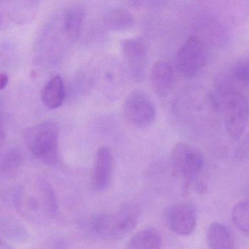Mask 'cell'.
Instances as JSON below:
<instances>
[{
    "label": "cell",
    "mask_w": 249,
    "mask_h": 249,
    "mask_svg": "<svg viewBox=\"0 0 249 249\" xmlns=\"http://www.w3.org/2000/svg\"><path fill=\"white\" fill-rule=\"evenodd\" d=\"M16 206L22 214L36 222L55 217L57 203L51 185L47 181H32L25 184L16 194Z\"/></svg>",
    "instance_id": "1"
},
{
    "label": "cell",
    "mask_w": 249,
    "mask_h": 249,
    "mask_svg": "<svg viewBox=\"0 0 249 249\" xmlns=\"http://www.w3.org/2000/svg\"><path fill=\"white\" fill-rule=\"evenodd\" d=\"M139 207L127 203L115 213H104L94 216L91 228L96 235L105 241H118L128 235L139 222Z\"/></svg>",
    "instance_id": "2"
},
{
    "label": "cell",
    "mask_w": 249,
    "mask_h": 249,
    "mask_svg": "<svg viewBox=\"0 0 249 249\" xmlns=\"http://www.w3.org/2000/svg\"><path fill=\"white\" fill-rule=\"evenodd\" d=\"M25 143L34 156L42 163L53 165L58 158L59 129L53 121H44L26 129Z\"/></svg>",
    "instance_id": "3"
},
{
    "label": "cell",
    "mask_w": 249,
    "mask_h": 249,
    "mask_svg": "<svg viewBox=\"0 0 249 249\" xmlns=\"http://www.w3.org/2000/svg\"><path fill=\"white\" fill-rule=\"evenodd\" d=\"M225 128L232 140H238L248 127L249 102L239 91H231L223 102Z\"/></svg>",
    "instance_id": "4"
},
{
    "label": "cell",
    "mask_w": 249,
    "mask_h": 249,
    "mask_svg": "<svg viewBox=\"0 0 249 249\" xmlns=\"http://www.w3.org/2000/svg\"><path fill=\"white\" fill-rule=\"evenodd\" d=\"M171 164L178 176L191 178L201 172L205 165V156L197 146L179 142L173 149Z\"/></svg>",
    "instance_id": "5"
},
{
    "label": "cell",
    "mask_w": 249,
    "mask_h": 249,
    "mask_svg": "<svg viewBox=\"0 0 249 249\" xmlns=\"http://www.w3.org/2000/svg\"><path fill=\"white\" fill-rule=\"evenodd\" d=\"M124 112L129 123L142 129L152 125L157 115L152 99L144 92L139 90L127 95L124 104Z\"/></svg>",
    "instance_id": "6"
},
{
    "label": "cell",
    "mask_w": 249,
    "mask_h": 249,
    "mask_svg": "<svg viewBox=\"0 0 249 249\" xmlns=\"http://www.w3.org/2000/svg\"><path fill=\"white\" fill-rule=\"evenodd\" d=\"M206 61V48L203 42L195 36L187 38L176 57L177 70L186 77H193L198 74Z\"/></svg>",
    "instance_id": "7"
},
{
    "label": "cell",
    "mask_w": 249,
    "mask_h": 249,
    "mask_svg": "<svg viewBox=\"0 0 249 249\" xmlns=\"http://www.w3.org/2000/svg\"><path fill=\"white\" fill-rule=\"evenodd\" d=\"M165 220L170 229L182 236L191 235L197 225V211L190 203H175L165 212Z\"/></svg>",
    "instance_id": "8"
},
{
    "label": "cell",
    "mask_w": 249,
    "mask_h": 249,
    "mask_svg": "<svg viewBox=\"0 0 249 249\" xmlns=\"http://www.w3.org/2000/svg\"><path fill=\"white\" fill-rule=\"evenodd\" d=\"M123 54L132 78L142 81L147 65V48L143 39L139 38H127L123 40Z\"/></svg>",
    "instance_id": "9"
},
{
    "label": "cell",
    "mask_w": 249,
    "mask_h": 249,
    "mask_svg": "<svg viewBox=\"0 0 249 249\" xmlns=\"http://www.w3.org/2000/svg\"><path fill=\"white\" fill-rule=\"evenodd\" d=\"M113 171V155L108 147H101L98 150L95 159L92 186L97 191H105L109 188L112 182Z\"/></svg>",
    "instance_id": "10"
},
{
    "label": "cell",
    "mask_w": 249,
    "mask_h": 249,
    "mask_svg": "<svg viewBox=\"0 0 249 249\" xmlns=\"http://www.w3.org/2000/svg\"><path fill=\"white\" fill-rule=\"evenodd\" d=\"M174 70L171 63L159 60L152 66L150 81L152 89L158 96L166 97L171 94L174 85Z\"/></svg>",
    "instance_id": "11"
},
{
    "label": "cell",
    "mask_w": 249,
    "mask_h": 249,
    "mask_svg": "<svg viewBox=\"0 0 249 249\" xmlns=\"http://www.w3.org/2000/svg\"><path fill=\"white\" fill-rule=\"evenodd\" d=\"M4 15L7 19L18 24H26L35 17L38 1H1Z\"/></svg>",
    "instance_id": "12"
},
{
    "label": "cell",
    "mask_w": 249,
    "mask_h": 249,
    "mask_svg": "<svg viewBox=\"0 0 249 249\" xmlns=\"http://www.w3.org/2000/svg\"><path fill=\"white\" fill-rule=\"evenodd\" d=\"M105 27L113 32H124L134 27V16L128 10L119 7H111L104 13Z\"/></svg>",
    "instance_id": "13"
},
{
    "label": "cell",
    "mask_w": 249,
    "mask_h": 249,
    "mask_svg": "<svg viewBox=\"0 0 249 249\" xmlns=\"http://www.w3.org/2000/svg\"><path fill=\"white\" fill-rule=\"evenodd\" d=\"M66 97L65 86L60 76H55L45 85L41 93V99L48 109L55 110L64 103Z\"/></svg>",
    "instance_id": "14"
},
{
    "label": "cell",
    "mask_w": 249,
    "mask_h": 249,
    "mask_svg": "<svg viewBox=\"0 0 249 249\" xmlns=\"http://www.w3.org/2000/svg\"><path fill=\"white\" fill-rule=\"evenodd\" d=\"M86 16V9L80 4L70 6L64 16V29L71 40H77L80 36Z\"/></svg>",
    "instance_id": "15"
},
{
    "label": "cell",
    "mask_w": 249,
    "mask_h": 249,
    "mask_svg": "<svg viewBox=\"0 0 249 249\" xmlns=\"http://www.w3.org/2000/svg\"><path fill=\"white\" fill-rule=\"evenodd\" d=\"M162 237L155 228H147L135 234L127 244V249H161Z\"/></svg>",
    "instance_id": "16"
},
{
    "label": "cell",
    "mask_w": 249,
    "mask_h": 249,
    "mask_svg": "<svg viewBox=\"0 0 249 249\" xmlns=\"http://www.w3.org/2000/svg\"><path fill=\"white\" fill-rule=\"evenodd\" d=\"M206 240L209 249H233L231 232L226 227L218 222L210 225Z\"/></svg>",
    "instance_id": "17"
},
{
    "label": "cell",
    "mask_w": 249,
    "mask_h": 249,
    "mask_svg": "<svg viewBox=\"0 0 249 249\" xmlns=\"http://www.w3.org/2000/svg\"><path fill=\"white\" fill-rule=\"evenodd\" d=\"M232 219L240 230L249 235V200H243L234 206Z\"/></svg>",
    "instance_id": "18"
},
{
    "label": "cell",
    "mask_w": 249,
    "mask_h": 249,
    "mask_svg": "<svg viewBox=\"0 0 249 249\" xmlns=\"http://www.w3.org/2000/svg\"><path fill=\"white\" fill-rule=\"evenodd\" d=\"M21 162L22 156L20 151L18 149H13L7 153L3 160V171L6 173H13L20 166Z\"/></svg>",
    "instance_id": "19"
},
{
    "label": "cell",
    "mask_w": 249,
    "mask_h": 249,
    "mask_svg": "<svg viewBox=\"0 0 249 249\" xmlns=\"http://www.w3.org/2000/svg\"><path fill=\"white\" fill-rule=\"evenodd\" d=\"M232 74L238 81L249 84V59L237 62L232 69Z\"/></svg>",
    "instance_id": "20"
},
{
    "label": "cell",
    "mask_w": 249,
    "mask_h": 249,
    "mask_svg": "<svg viewBox=\"0 0 249 249\" xmlns=\"http://www.w3.org/2000/svg\"><path fill=\"white\" fill-rule=\"evenodd\" d=\"M9 83V77L5 73H0V91L6 89Z\"/></svg>",
    "instance_id": "21"
},
{
    "label": "cell",
    "mask_w": 249,
    "mask_h": 249,
    "mask_svg": "<svg viewBox=\"0 0 249 249\" xmlns=\"http://www.w3.org/2000/svg\"><path fill=\"white\" fill-rule=\"evenodd\" d=\"M9 23L4 14L0 12V31L6 30L8 28Z\"/></svg>",
    "instance_id": "22"
},
{
    "label": "cell",
    "mask_w": 249,
    "mask_h": 249,
    "mask_svg": "<svg viewBox=\"0 0 249 249\" xmlns=\"http://www.w3.org/2000/svg\"><path fill=\"white\" fill-rule=\"evenodd\" d=\"M4 132L3 128L2 119H1V113H0V142L4 140Z\"/></svg>",
    "instance_id": "23"
}]
</instances>
